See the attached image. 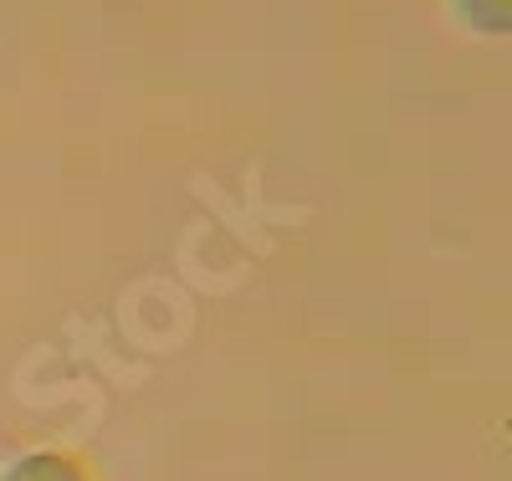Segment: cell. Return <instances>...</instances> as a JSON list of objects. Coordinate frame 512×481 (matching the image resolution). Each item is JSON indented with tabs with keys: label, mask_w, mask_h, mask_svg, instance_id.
Instances as JSON below:
<instances>
[{
	"label": "cell",
	"mask_w": 512,
	"mask_h": 481,
	"mask_svg": "<svg viewBox=\"0 0 512 481\" xmlns=\"http://www.w3.org/2000/svg\"><path fill=\"white\" fill-rule=\"evenodd\" d=\"M11 481H77V471L57 456H36V461H21Z\"/></svg>",
	"instance_id": "cell-1"
}]
</instances>
